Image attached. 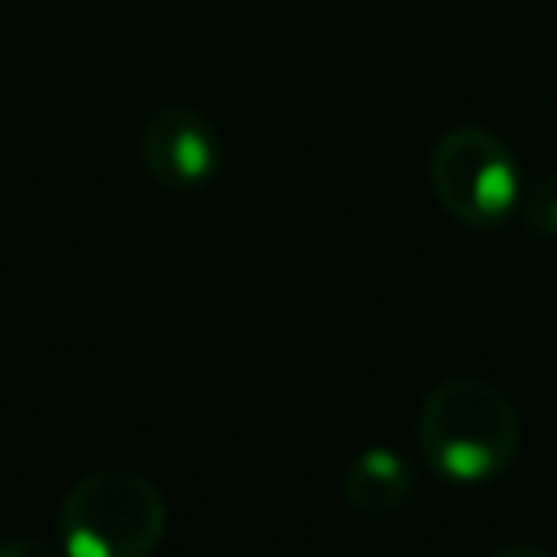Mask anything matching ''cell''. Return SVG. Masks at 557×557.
Segmentation results:
<instances>
[{
	"instance_id": "1",
	"label": "cell",
	"mask_w": 557,
	"mask_h": 557,
	"mask_svg": "<svg viewBox=\"0 0 557 557\" xmlns=\"http://www.w3.org/2000/svg\"><path fill=\"white\" fill-rule=\"evenodd\" d=\"M417 440L424 462L450 485H485L511 470L523 447V420L500 386L443 379L420 405Z\"/></svg>"
},
{
	"instance_id": "2",
	"label": "cell",
	"mask_w": 557,
	"mask_h": 557,
	"mask_svg": "<svg viewBox=\"0 0 557 557\" xmlns=\"http://www.w3.org/2000/svg\"><path fill=\"white\" fill-rule=\"evenodd\" d=\"M169 531L161 488L134 470H96L81 478L58 508L65 557H153Z\"/></svg>"
},
{
	"instance_id": "3",
	"label": "cell",
	"mask_w": 557,
	"mask_h": 557,
	"mask_svg": "<svg viewBox=\"0 0 557 557\" xmlns=\"http://www.w3.org/2000/svg\"><path fill=\"white\" fill-rule=\"evenodd\" d=\"M428 180L440 207L470 230H496L523 199L516 153L485 126H455L443 134L428 157Z\"/></svg>"
},
{
	"instance_id": "4",
	"label": "cell",
	"mask_w": 557,
	"mask_h": 557,
	"mask_svg": "<svg viewBox=\"0 0 557 557\" xmlns=\"http://www.w3.org/2000/svg\"><path fill=\"white\" fill-rule=\"evenodd\" d=\"M141 164L169 191H199L222 169V138L191 108H157L141 126Z\"/></svg>"
},
{
	"instance_id": "5",
	"label": "cell",
	"mask_w": 557,
	"mask_h": 557,
	"mask_svg": "<svg viewBox=\"0 0 557 557\" xmlns=\"http://www.w3.org/2000/svg\"><path fill=\"white\" fill-rule=\"evenodd\" d=\"M341 488L348 496V504L363 516H394L405 500L417 488V470L405 455L389 447H371L359 450L356 458L348 462L341 478Z\"/></svg>"
},
{
	"instance_id": "6",
	"label": "cell",
	"mask_w": 557,
	"mask_h": 557,
	"mask_svg": "<svg viewBox=\"0 0 557 557\" xmlns=\"http://www.w3.org/2000/svg\"><path fill=\"white\" fill-rule=\"evenodd\" d=\"M519 222H523L527 233L534 237H546V240H557V172L542 176L531 191L519 199Z\"/></svg>"
},
{
	"instance_id": "7",
	"label": "cell",
	"mask_w": 557,
	"mask_h": 557,
	"mask_svg": "<svg viewBox=\"0 0 557 557\" xmlns=\"http://www.w3.org/2000/svg\"><path fill=\"white\" fill-rule=\"evenodd\" d=\"M0 557H65V554L39 539H4L0 542Z\"/></svg>"
},
{
	"instance_id": "8",
	"label": "cell",
	"mask_w": 557,
	"mask_h": 557,
	"mask_svg": "<svg viewBox=\"0 0 557 557\" xmlns=\"http://www.w3.org/2000/svg\"><path fill=\"white\" fill-rule=\"evenodd\" d=\"M493 557H554V554H546L542 546H504Z\"/></svg>"
}]
</instances>
